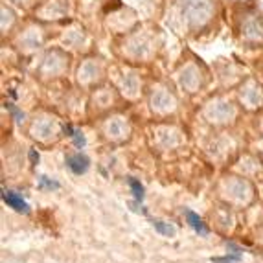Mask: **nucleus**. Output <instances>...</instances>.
<instances>
[{"label":"nucleus","instance_id":"nucleus-1","mask_svg":"<svg viewBox=\"0 0 263 263\" xmlns=\"http://www.w3.org/2000/svg\"><path fill=\"white\" fill-rule=\"evenodd\" d=\"M182 13L190 24L201 26L214 13V0H182Z\"/></svg>","mask_w":263,"mask_h":263},{"label":"nucleus","instance_id":"nucleus-2","mask_svg":"<svg viewBox=\"0 0 263 263\" xmlns=\"http://www.w3.org/2000/svg\"><path fill=\"white\" fill-rule=\"evenodd\" d=\"M2 201L8 204L9 208H13L18 214H30V206L28 202L18 195V193L11 192V190H2Z\"/></svg>","mask_w":263,"mask_h":263},{"label":"nucleus","instance_id":"nucleus-3","mask_svg":"<svg viewBox=\"0 0 263 263\" xmlns=\"http://www.w3.org/2000/svg\"><path fill=\"white\" fill-rule=\"evenodd\" d=\"M66 166L70 167L72 173H76V175H81V173H85V171L88 170V166H90V160H88L85 155L76 153V155H70V157L66 158Z\"/></svg>","mask_w":263,"mask_h":263},{"label":"nucleus","instance_id":"nucleus-4","mask_svg":"<svg viewBox=\"0 0 263 263\" xmlns=\"http://www.w3.org/2000/svg\"><path fill=\"white\" fill-rule=\"evenodd\" d=\"M186 221H188V224H190V227H192L197 234H201V236H206V234H208L206 224L202 223V219L199 217L197 214H195V212L186 210Z\"/></svg>","mask_w":263,"mask_h":263},{"label":"nucleus","instance_id":"nucleus-5","mask_svg":"<svg viewBox=\"0 0 263 263\" xmlns=\"http://www.w3.org/2000/svg\"><path fill=\"white\" fill-rule=\"evenodd\" d=\"M153 227L158 234H162V236H166V237H173L177 234L175 227L170 223H164V221H153Z\"/></svg>","mask_w":263,"mask_h":263},{"label":"nucleus","instance_id":"nucleus-6","mask_svg":"<svg viewBox=\"0 0 263 263\" xmlns=\"http://www.w3.org/2000/svg\"><path fill=\"white\" fill-rule=\"evenodd\" d=\"M129 186H131V192L136 201H142V199H144V186L140 184V180H136L131 177V179H129Z\"/></svg>","mask_w":263,"mask_h":263},{"label":"nucleus","instance_id":"nucleus-7","mask_svg":"<svg viewBox=\"0 0 263 263\" xmlns=\"http://www.w3.org/2000/svg\"><path fill=\"white\" fill-rule=\"evenodd\" d=\"M212 263H237L241 261V254H227V256H215V258H210Z\"/></svg>","mask_w":263,"mask_h":263},{"label":"nucleus","instance_id":"nucleus-8","mask_svg":"<svg viewBox=\"0 0 263 263\" xmlns=\"http://www.w3.org/2000/svg\"><path fill=\"white\" fill-rule=\"evenodd\" d=\"M245 33L247 35H254V37H259L263 33V28H261V24L259 22H256V21H250V22H247V26H245Z\"/></svg>","mask_w":263,"mask_h":263},{"label":"nucleus","instance_id":"nucleus-9","mask_svg":"<svg viewBox=\"0 0 263 263\" xmlns=\"http://www.w3.org/2000/svg\"><path fill=\"white\" fill-rule=\"evenodd\" d=\"M39 188L41 190H59V182L48 179V177H39Z\"/></svg>","mask_w":263,"mask_h":263},{"label":"nucleus","instance_id":"nucleus-10","mask_svg":"<svg viewBox=\"0 0 263 263\" xmlns=\"http://www.w3.org/2000/svg\"><path fill=\"white\" fill-rule=\"evenodd\" d=\"M4 107H6V109H8V110H9V112L13 114V118H15V120H17V122H18V123H21V122H22V120H24V114H22V112H21V110H18V109H17V107H15V105H13V103H6V105H4Z\"/></svg>","mask_w":263,"mask_h":263},{"label":"nucleus","instance_id":"nucleus-11","mask_svg":"<svg viewBox=\"0 0 263 263\" xmlns=\"http://www.w3.org/2000/svg\"><path fill=\"white\" fill-rule=\"evenodd\" d=\"M72 140H74L76 147H83L85 145V136L81 131H74V135H72Z\"/></svg>","mask_w":263,"mask_h":263},{"label":"nucleus","instance_id":"nucleus-12","mask_svg":"<svg viewBox=\"0 0 263 263\" xmlns=\"http://www.w3.org/2000/svg\"><path fill=\"white\" fill-rule=\"evenodd\" d=\"M30 160H31V164H33V166H37V162H39V153H37L35 149H30Z\"/></svg>","mask_w":263,"mask_h":263},{"label":"nucleus","instance_id":"nucleus-13","mask_svg":"<svg viewBox=\"0 0 263 263\" xmlns=\"http://www.w3.org/2000/svg\"><path fill=\"white\" fill-rule=\"evenodd\" d=\"M13 2H17V4H21V6H28V4H31V0H13Z\"/></svg>","mask_w":263,"mask_h":263}]
</instances>
